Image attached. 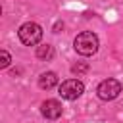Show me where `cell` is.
Masks as SVG:
<instances>
[{"label": "cell", "mask_w": 123, "mask_h": 123, "mask_svg": "<svg viewBox=\"0 0 123 123\" xmlns=\"http://www.w3.org/2000/svg\"><path fill=\"white\" fill-rule=\"evenodd\" d=\"M73 46H75V50H77L81 56H92V54L98 52L100 42H98V37H96L92 31H83V33H79V35L75 37Z\"/></svg>", "instance_id": "cell-1"}, {"label": "cell", "mask_w": 123, "mask_h": 123, "mask_svg": "<svg viewBox=\"0 0 123 123\" xmlns=\"http://www.w3.org/2000/svg\"><path fill=\"white\" fill-rule=\"evenodd\" d=\"M17 35H19V40L25 46H35L42 38V27L38 23H35V21H29V23H23L19 27Z\"/></svg>", "instance_id": "cell-2"}, {"label": "cell", "mask_w": 123, "mask_h": 123, "mask_svg": "<svg viewBox=\"0 0 123 123\" xmlns=\"http://www.w3.org/2000/svg\"><path fill=\"white\" fill-rule=\"evenodd\" d=\"M85 92V85L79 79H67L60 85V96L65 100H77Z\"/></svg>", "instance_id": "cell-3"}, {"label": "cell", "mask_w": 123, "mask_h": 123, "mask_svg": "<svg viewBox=\"0 0 123 123\" xmlns=\"http://www.w3.org/2000/svg\"><path fill=\"white\" fill-rule=\"evenodd\" d=\"M96 92H98V96H100L102 100H113V98H117L119 92H121V83H119L117 79H106V81H102V83L98 85Z\"/></svg>", "instance_id": "cell-4"}, {"label": "cell", "mask_w": 123, "mask_h": 123, "mask_svg": "<svg viewBox=\"0 0 123 123\" xmlns=\"http://www.w3.org/2000/svg\"><path fill=\"white\" fill-rule=\"evenodd\" d=\"M63 108L58 100H44L42 106H40V113L46 117V119H58L62 115Z\"/></svg>", "instance_id": "cell-5"}, {"label": "cell", "mask_w": 123, "mask_h": 123, "mask_svg": "<svg viewBox=\"0 0 123 123\" xmlns=\"http://www.w3.org/2000/svg\"><path fill=\"white\" fill-rule=\"evenodd\" d=\"M58 85V75L54 73V71H46V73H42L40 77H38V86L42 88V90H50V88H54Z\"/></svg>", "instance_id": "cell-6"}, {"label": "cell", "mask_w": 123, "mask_h": 123, "mask_svg": "<svg viewBox=\"0 0 123 123\" xmlns=\"http://www.w3.org/2000/svg\"><path fill=\"white\" fill-rule=\"evenodd\" d=\"M37 58L38 60H52L54 58V48L50 44H42L37 48Z\"/></svg>", "instance_id": "cell-7"}, {"label": "cell", "mask_w": 123, "mask_h": 123, "mask_svg": "<svg viewBox=\"0 0 123 123\" xmlns=\"http://www.w3.org/2000/svg\"><path fill=\"white\" fill-rule=\"evenodd\" d=\"M10 62H12V60H10V54H8L6 50H2V52H0V67H2V69H4V67H8V65H10Z\"/></svg>", "instance_id": "cell-8"}, {"label": "cell", "mask_w": 123, "mask_h": 123, "mask_svg": "<svg viewBox=\"0 0 123 123\" xmlns=\"http://www.w3.org/2000/svg\"><path fill=\"white\" fill-rule=\"evenodd\" d=\"M71 71L79 75V73H85V71H88V65H86V63H75V65L71 67Z\"/></svg>", "instance_id": "cell-9"}, {"label": "cell", "mask_w": 123, "mask_h": 123, "mask_svg": "<svg viewBox=\"0 0 123 123\" xmlns=\"http://www.w3.org/2000/svg\"><path fill=\"white\" fill-rule=\"evenodd\" d=\"M60 29H63V23H62V21H58V23L54 25V33H60Z\"/></svg>", "instance_id": "cell-10"}]
</instances>
